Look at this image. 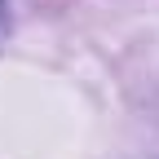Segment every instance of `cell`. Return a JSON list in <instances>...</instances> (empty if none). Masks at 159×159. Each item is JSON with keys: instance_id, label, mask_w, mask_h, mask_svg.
Here are the masks:
<instances>
[{"instance_id": "obj_1", "label": "cell", "mask_w": 159, "mask_h": 159, "mask_svg": "<svg viewBox=\"0 0 159 159\" xmlns=\"http://www.w3.org/2000/svg\"><path fill=\"white\" fill-rule=\"evenodd\" d=\"M5 35H9V5L0 0V44H5Z\"/></svg>"}]
</instances>
